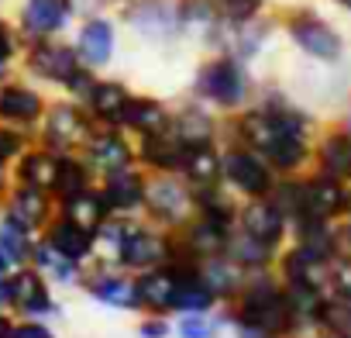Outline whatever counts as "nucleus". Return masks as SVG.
<instances>
[{"mask_svg": "<svg viewBox=\"0 0 351 338\" xmlns=\"http://www.w3.org/2000/svg\"><path fill=\"white\" fill-rule=\"evenodd\" d=\"M320 114L303 104L279 80H262L255 100L224 117V142H245L262 152L276 177H300L313 166V138L320 128Z\"/></svg>", "mask_w": 351, "mask_h": 338, "instance_id": "1", "label": "nucleus"}, {"mask_svg": "<svg viewBox=\"0 0 351 338\" xmlns=\"http://www.w3.org/2000/svg\"><path fill=\"white\" fill-rule=\"evenodd\" d=\"M258 73L255 66L241 63L238 56H228V52H204L193 66V76H190V87L186 93L204 100L207 107H214L217 114L231 117L238 111H245L255 93H258Z\"/></svg>", "mask_w": 351, "mask_h": 338, "instance_id": "2", "label": "nucleus"}, {"mask_svg": "<svg viewBox=\"0 0 351 338\" xmlns=\"http://www.w3.org/2000/svg\"><path fill=\"white\" fill-rule=\"evenodd\" d=\"M279 14V35L289 42V49L313 66H344L351 59L348 35L313 4H282Z\"/></svg>", "mask_w": 351, "mask_h": 338, "instance_id": "3", "label": "nucleus"}, {"mask_svg": "<svg viewBox=\"0 0 351 338\" xmlns=\"http://www.w3.org/2000/svg\"><path fill=\"white\" fill-rule=\"evenodd\" d=\"M231 317L241 324H255L276 338H296V314L289 307L286 286L276 276V269H262V273H248L245 286L238 290V297L231 300Z\"/></svg>", "mask_w": 351, "mask_h": 338, "instance_id": "4", "label": "nucleus"}, {"mask_svg": "<svg viewBox=\"0 0 351 338\" xmlns=\"http://www.w3.org/2000/svg\"><path fill=\"white\" fill-rule=\"evenodd\" d=\"M124 35L148 49L186 45L183 32V0H121L114 8Z\"/></svg>", "mask_w": 351, "mask_h": 338, "instance_id": "5", "label": "nucleus"}, {"mask_svg": "<svg viewBox=\"0 0 351 338\" xmlns=\"http://www.w3.org/2000/svg\"><path fill=\"white\" fill-rule=\"evenodd\" d=\"M176 252V235L145 221L141 214L128 218L124 221V232H121V242L114 245L110 259L114 266L128 269V273H145V269H155V266H165Z\"/></svg>", "mask_w": 351, "mask_h": 338, "instance_id": "6", "label": "nucleus"}, {"mask_svg": "<svg viewBox=\"0 0 351 338\" xmlns=\"http://www.w3.org/2000/svg\"><path fill=\"white\" fill-rule=\"evenodd\" d=\"M83 59L73 45L69 35L62 38H35V42H25V56H21V66L18 73L28 76L32 83L45 87L49 93H62L66 83L80 73Z\"/></svg>", "mask_w": 351, "mask_h": 338, "instance_id": "7", "label": "nucleus"}, {"mask_svg": "<svg viewBox=\"0 0 351 338\" xmlns=\"http://www.w3.org/2000/svg\"><path fill=\"white\" fill-rule=\"evenodd\" d=\"M276 180H279L276 169L269 166L262 152L248 148L245 142H221V183L238 201L269 197Z\"/></svg>", "mask_w": 351, "mask_h": 338, "instance_id": "8", "label": "nucleus"}, {"mask_svg": "<svg viewBox=\"0 0 351 338\" xmlns=\"http://www.w3.org/2000/svg\"><path fill=\"white\" fill-rule=\"evenodd\" d=\"M93 131H97V124L80 100L52 93L49 107L42 114V124L35 131V142L45 145L49 152H83V145L90 142Z\"/></svg>", "mask_w": 351, "mask_h": 338, "instance_id": "9", "label": "nucleus"}, {"mask_svg": "<svg viewBox=\"0 0 351 338\" xmlns=\"http://www.w3.org/2000/svg\"><path fill=\"white\" fill-rule=\"evenodd\" d=\"M141 218L176 235L193 218V187L180 173H155V177H148Z\"/></svg>", "mask_w": 351, "mask_h": 338, "instance_id": "10", "label": "nucleus"}, {"mask_svg": "<svg viewBox=\"0 0 351 338\" xmlns=\"http://www.w3.org/2000/svg\"><path fill=\"white\" fill-rule=\"evenodd\" d=\"M73 45L83 59V66L97 69V73H107L117 56H121V38H124V28L117 21L114 11H100V14H90V18H80L76 28H73Z\"/></svg>", "mask_w": 351, "mask_h": 338, "instance_id": "11", "label": "nucleus"}, {"mask_svg": "<svg viewBox=\"0 0 351 338\" xmlns=\"http://www.w3.org/2000/svg\"><path fill=\"white\" fill-rule=\"evenodd\" d=\"M49 97L52 93L45 87L32 83L21 73H14L11 80H0V124L35 138V131L42 124V114L49 107Z\"/></svg>", "mask_w": 351, "mask_h": 338, "instance_id": "12", "label": "nucleus"}, {"mask_svg": "<svg viewBox=\"0 0 351 338\" xmlns=\"http://www.w3.org/2000/svg\"><path fill=\"white\" fill-rule=\"evenodd\" d=\"M11 18L25 42L62 38V35H73L76 28V14L69 8V0H14Z\"/></svg>", "mask_w": 351, "mask_h": 338, "instance_id": "13", "label": "nucleus"}, {"mask_svg": "<svg viewBox=\"0 0 351 338\" xmlns=\"http://www.w3.org/2000/svg\"><path fill=\"white\" fill-rule=\"evenodd\" d=\"M169 131L180 138L186 148H197V145H221V142H224V114H217V111L207 107L204 100L183 93L180 100H172Z\"/></svg>", "mask_w": 351, "mask_h": 338, "instance_id": "14", "label": "nucleus"}, {"mask_svg": "<svg viewBox=\"0 0 351 338\" xmlns=\"http://www.w3.org/2000/svg\"><path fill=\"white\" fill-rule=\"evenodd\" d=\"M97 304L110 307V311H141L138 304V286H134V273L107 262V259H93L83 273L80 283Z\"/></svg>", "mask_w": 351, "mask_h": 338, "instance_id": "15", "label": "nucleus"}, {"mask_svg": "<svg viewBox=\"0 0 351 338\" xmlns=\"http://www.w3.org/2000/svg\"><path fill=\"white\" fill-rule=\"evenodd\" d=\"M276 38H279V14H276V8H269L265 14H258V18L245 21V25H228L224 42H221V52L238 56L241 63L255 66L272 49Z\"/></svg>", "mask_w": 351, "mask_h": 338, "instance_id": "16", "label": "nucleus"}, {"mask_svg": "<svg viewBox=\"0 0 351 338\" xmlns=\"http://www.w3.org/2000/svg\"><path fill=\"white\" fill-rule=\"evenodd\" d=\"M351 207V183L320 173V169H306L303 173V214L324 218V221H341ZM300 214V218H303Z\"/></svg>", "mask_w": 351, "mask_h": 338, "instance_id": "17", "label": "nucleus"}, {"mask_svg": "<svg viewBox=\"0 0 351 338\" xmlns=\"http://www.w3.org/2000/svg\"><path fill=\"white\" fill-rule=\"evenodd\" d=\"M11 311L21 317H56L62 307L52 293V283L35 269V266H14L11 269Z\"/></svg>", "mask_w": 351, "mask_h": 338, "instance_id": "18", "label": "nucleus"}, {"mask_svg": "<svg viewBox=\"0 0 351 338\" xmlns=\"http://www.w3.org/2000/svg\"><path fill=\"white\" fill-rule=\"evenodd\" d=\"M83 159L90 162V169L100 177L107 173H117V169H128V166H138V155H134V135H128L124 128H97L90 135V142L83 145Z\"/></svg>", "mask_w": 351, "mask_h": 338, "instance_id": "19", "label": "nucleus"}, {"mask_svg": "<svg viewBox=\"0 0 351 338\" xmlns=\"http://www.w3.org/2000/svg\"><path fill=\"white\" fill-rule=\"evenodd\" d=\"M234 228L245 232V235H252V238H258L262 245H269V249H276V252L289 242V218L276 207L272 197L241 201V207H238V225H234Z\"/></svg>", "mask_w": 351, "mask_h": 338, "instance_id": "20", "label": "nucleus"}, {"mask_svg": "<svg viewBox=\"0 0 351 338\" xmlns=\"http://www.w3.org/2000/svg\"><path fill=\"white\" fill-rule=\"evenodd\" d=\"M100 194H104V204L110 214H124V218H134L141 214L145 207V190H148V173L141 166H128V169H117V173H107L97 180Z\"/></svg>", "mask_w": 351, "mask_h": 338, "instance_id": "21", "label": "nucleus"}, {"mask_svg": "<svg viewBox=\"0 0 351 338\" xmlns=\"http://www.w3.org/2000/svg\"><path fill=\"white\" fill-rule=\"evenodd\" d=\"M320 173H330L344 183H351V128L341 121H324L313 138V166Z\"/></svg>", "mask_w": 351, "mask_h": 338, "instance_id": "22", "label": "nucleus"}, {"mask_svg": "<svg viewBox=\"0 0 351 338\" xmlns=\"http://www.w3.org/2000/svg\"><path fill=\"white\" fill-rule=\"evenodd\" d=\"M131 93H134V90H131V83H128L124 76L100 73L97 83H93V90L86 93L83 107H86V114L93 117L97 128H121V114H124Z\"/></svg>", "mask_w": 351, "mask_h": 338, "instance_id": "23", "label": "nucleus"}, {"mask_svg": "<svg viewBox=\"0 0 351 338\" xmlns=\"http://www.w3.org/2000/svg\"><path fill=\"white\" fill-rule=\"evenodd\" d=\"M134 155H138V166L148 177L180 173L183 159H186V145L165 128V131H152V135H134Z\"/></svg>", "mask_w": 351, "mask_h": 338, "instance_id": "24", "label": "nucleus"}, {"mask_svg": "<svg viewBox=\"0 0 351 338\" xmlns=\"http://www.w3.org/2000/svg\"><path fill=\"white\" fill-rule=\"evenodd\" d=\"M4 214L18 218L21 225H28L32 232L42 235V228L56 218V197L42 187H28V183H8L4 194Z\"/></svg>", "mask_w": 351, "mask_h": 338, "instance_id": "25", "label": "nucleus"}, {"mask_svg": "<svg viewBox=\"0 0 351 338\" xmlns=\"http://www.w3.org/2000/svg\"><path fill=\"white\" fill-rule=\"evenodd\" d=\"M38 238L49 242L56 252H62L66 259H73V262H80V266H90L93 259H100V256H97V235H93L90 228H83V225L62 218V214H56V218L42 228Z\"/></svg>", "mask_w": 351, "mask_h": 338, "instance_id": "26", "label": "nucleus"}, {"mask_svg": "<svg viewBox=\"0 0 351 338\" xmlns=\"http://www.w3.org/2000/svg\"><path fill=\"white\" fill-rule=\"evenodd\" d=\"M169 117H172V100L148 90H134L121 114V128L128 135H152V131H165Z\"/></svg>", "mask_w": 351, "mask_h": 338, "instance_id": "27", "label": "nucleus"}, {"mask_svg": "<svg viewBox=\"0 0 351 338\" xmlns=\"http://www.w3.org/2000/svg\"><path fill=\"white\" fill-rule=\"evenodd\" d=\"M8 177H11V183H28V187L52 190V180H56V152H49L45 145H38L32 138V145L11 162Z\"/></svg>", "mask_w": 351, "mask_h": 338, "instance_id": "28", "label": "nucleus"}, {"mask_svg": "<svg viewBox=\"0 0 351 338\" xmlns=\"http://www.w3.org/2000/svg\"><path fill=\"white\" fill-rule=\"evenodd\" d=\"M238 207H241V201L224 183L193 187V214L204 218V221H214L221 228H234L238 225Z\"/></svg>", "mask_w": 351, "mask_h": 338, "instance_id": "29", "label": "nucleus"}, {"mask_svg": "<svg viewBox=\"0 0 351 338\" xmlns=\"http://www.w3.org/2000/svg\"><path fill=\"white\" fill-rule=\"evenodd\" d=\"M97 183V173L90 169V162L83 159V152H56V180H52V197H73L86 187Z\"/></svg>", "mask_w": 351, "mask_h": 338, "instance_id": "30", "label": "nucleus"}, {"mask_svg": "<svg viewBox=\"0 0 351 338\" xmlns=\"http://www.w3.org/2000/svg\"><path fill=\"white\" fill-rule=\"evenodd\" d=\"M56 214H62V218H69V221H76V225L90 228V232H97V228L110 218V211H107L104 194H100V187H97V183H93V187H86V190H80V194H73V197L56 201Z\"/></svg>", "mask_w": 351, "mask_h": 338, "instance_id": "31", "label": "nucleus"}, {"mask_svg": "<svg viewBox=\"0 0 351 338\" xmlns=\"http://www.w3.org/2000/svg\"><path fill=\"white\" fill-rule=\"evenodd\" d=\"M200 276H204V283L214 290V297L221 304H231L238 297V290L245 286V280H248V273L238 262H231L224 252L210 256V259H200Z\"/></svg>", "mask_w": 351, "mask_h": 338, "instance_id": "32", "label": "nucleus"}, {"mask_svg": "<svg viewBox=\"0 0 351 338\" xmlns=\"http://www.w3.org/2000/svg\"><path fill=\"white\" fill-rule=\"evenodd\" d=\"M32 266H35L52 286H80V283H83V273H86V266L66 259L62 252H56V249H52L49 242H42V238L35 242Z\"/></svg>", "mask_w": 351, "mask_h": 338, "instance_id": "33", "label": "nucleus"}, {"mask_svg": "<svg viewBox=\"0 0 351 338\" xmlns=\"http://www.w3.org/2000/svg\"><path fill=\"white\" fill-rule=\"evenodd\" d=\"M224 256L231 259V262H238L245 273H262V269H276V249H269V245H262L258 238H252V235H245V232H231V238H228V249H224Z\"/></svg>", "mask_w": 351, "mask_h": 338, "instance_id": "34", "label": "nucleus"}, {"mask_svg": "<svg viewBox=\"0 0 351 338\" xmlns=\"http://www.w3.org/2000/svg\"><path fill=\"white\" fill-rule=\"evenodd\" d=\"M180 177H183L190 187L221 183V145H197V148H186V159H183Z\"/></svg>", "mask_w": 351, "mask_h": 338, "instance_id": "35", "label": "nucleus"}, {"mask_svg": "<svg viewBox=\"0 0 351 338\" xmlns=\"http://www.w3.org/2000/svg\"><path fill=\"white\" fill-rule=\"evenodd\" d=\"M38 232H32L28 225H21L18 218L0 211V249L8 252L11 266H32V252H35Z\"/></svg>", "mask_w": 351, "mask_h": 338, "instance_id": "36", "label": "nucleus"}, {"mask_svg": "<svg viewBox=\"0 0 351 338\" xmlns=\"http://www.w3.org/2000/svg\"><path fill=\"white\" fill-rule=\"evenodd\" d=\"M317 335L327 338H351V297L327 290L317 311Z\"/></svg>", "mask_w": 351, "mask_h": 338, "instance_id": "37", "label": "nucleus"}, {"mask_svg": "<svg viewBox=\"0 0 351 338\" xmlns=\"http://www.w3.org/2000/svg\"><path fill=\"white\" fill-rule=\"evenodd\" d=\"M25 56V38L11 18V11H0V80H11L21 66Z\"/></svg>", "mask_w": 351, "mask_h": 338, "instance_id": "38", "label": "nucleus"}, {"mask_svg": "<svg viewBox=\"0 0 351 338\" xmlns=\"http://www.w3.org/2000/svg\"><path fill=\"white\" fill-rule=\"evenodd\" d=\"M214 4L228 25H245V21L265 14L272 8V0H214Z\"/></svg>", "mask_w": 351, "mask_h": 338, "instance_id": "39", "label": "nucleus"}, {"mask_svg": "<svg viewBox=\"0 0 351 338\" xmlns=\"http://www.w3.org/2000/svg\"><path fill=\"white\" fill-rule=\"evenodd\" d=\"M180 321L172 324V331L180 338H217L221 321L214 314H176Z\"/></svg>", "mask_w": 351, "mask_h": 338, "instance_id": "40", "label": "nucleus"}, {"mask_svg": "<svg viewBox=\"0 0 351 338\" xmlns=\"http://www.w3.org/2000/svg\"><path fill=\"white\" fill-rule=\"evenodd\" d=\"M32 145V135L25 131H14V128H4L0 124V177H8L11 162Z\"/></svg>", "mask_w": 351, "mask_h": 338, "instance_id": "41", "label": "nucleus"}, {"mask_svg": "<svg viewBox=\"0 0 351 338\" xmlns=\"http://www.w3.org/2000/svg\"><path fill=\"white\" fill-rule=\"evenodd\" d=\"M97 76H100L97 69H90V66H80V73H76V76H73V80L66 83L62 97H73V100H80V104H83V100H86V93L93 90Z\"/></svg>", "mask_w": 351, "mask_h": 338, "instance_id": "42", "label": "nucleus"}, {"mask_svg": "<svg viewBox=\"0 0 351 338\" xmlns=\"http://www.w3.org/2000/svg\"><path fill=\"white\" fill-rule=\"evenodd\" d=\"M172 335V321L169 314H148L138 321V338H169Z\"/></svg>", "mask_w": 351, "mask_h": 338, "instance_id": "43", "label": "nucleus"}, {"mask_svg": "<svg viewBox=\"0 0 351 338\" xmlns=\"http://www.w3.org/2000/svg\"><path fill=\"white\" fill-rule=\"evenodd\" d=\"M11 338H56V331L45 321H38V317H21V321H14V335Z\"/></svg>", "mask_w": 351, "mask_h": 338, "instance_id": "44", "label": "nucleus"}, {"mask_svg": "<svg viewBox=\"0 0 351 338\" xmlns=\"http://www.w3.org/2000/svg\"><path fill=\"white\" fill-rule=\"evenodd\" d=\"M117 4H121V0H69L76 21L80 18H90V14H100V11H114Z\"/></svg>", "mask_w": 351, "mask_h": 338, "instance_id": "45", "label": "nucleus"}, {"mask_svg": "<svg viewBox=\"0 0 351 338\" xmlns=\"http://www.w3.org/2000/svg\"><path fill=\"white\" fill-rule=\"evenodd\" d=\"M0 311H11V273H0Z\"/></svg>", "mask_w": 351, "mask_h": 338, "instance_id": "46", "label": "nucleus"}, {"mask_svg": "<svg viewBox=\"0 0 351 338\" xmlns=\"http://www.w3.org/2000/svg\"><path fill=\"white\" fill-rule=\"evenodd\" d=\"M334 121H341L344 128H351V93L344 97V104L337 107V114H334Z\"/></svg>", "mask_w": 351, "mask_h": 338, "instance_id": "47", "label": "nucleus"}, {"mask_svg": "<svg viewBox=\"0 0 351 338\" xmlns=\"http://www.w3.org/2000/svg\"><path fill=\"white\" fill-rule=\"evenodd\" d=\"M14 335V317L8 311H0V338H11Z\"/></svg>", "mask_w": 351, "mask_h": 338, "instance_id": "48", "label": "nucleus"}, {"mask_svg": "<svg viewBox=\"0 0 351 338\" xmlns=\"http://www.w3.org/2000/svg\"><path fill=\"white\" fill-rule=\"evenodd\" d=\"M330 8H337V11H344V14H351V0H327Z\"/></svg>", "mask_w": 351, "mask_h": 338, "instance_id": "49", "label": "nucleus"}, {"mask_svg": "<svg viewBox=\"0 0 351 338\" xmlns=\"http://www.w3.org/2000/svg\"><path fill=\"white\" fill-rule=\"evenodd\" d=\"M14 266H11V259H8V252L4 249H0V273H11Z\"/></svg>", "mask_w": 351, "mask_h": 338, "instance_id": "50", "label": "nucleus"}, {"mask_svg": "<svg viewBox=\"0 0 351 338\" xmlns=\"http://www.w3.org/2000/svg\"><path fill=\"white\" fill-rule=\"evenodd\" d=\"M11 4H14V0H0V11H11Z\"/></svg>", "mask_w": 351, "mask_h": 338, "instance_id": "51", "label": "nucleus"}, {"mask_svg": "<svg viewBox=\"0 0 351 338\" xmlns=\"http://www.w3.org/2000/svg\"><path fill=\"white\" fill-rule=\"evenodd\" d=\"M303 338H327V335H303Z\"/></svg>", "mask_w": 351, "mask_h": 338, "instance_id": "52", "label": "nucleus"}, {"mask_svg": "<svg viewBox=\"0 0 351 338\" xmlns=\"http://www.w3.org/2000/svg\"><path fill=\"white\" fill-rule=\"evenodd\" d=\"M0 207H4V201H0Z\"/></svg>", "mask_w": 351, "mask_h": 338, "instance_id": "53", "label": "nucleus"}, {"mask_svg": "<svg viewBox=\"0 0 351 338\" xmlns=\"http://www.w3.org/2000/svg\"><path fill=\"white\" fill-rule=\"evenodd\" d=\"M272 4H276V0H272Z\"/></svg>", "mask_w": 351, "mask_h": 338, "instance_id": "54", "label": "nucleus"}]
</instances>
